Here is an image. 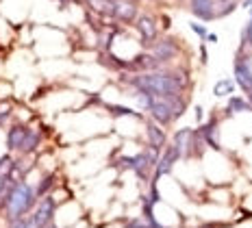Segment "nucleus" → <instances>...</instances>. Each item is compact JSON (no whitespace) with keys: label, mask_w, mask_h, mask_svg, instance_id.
I'll return each instance as SVG.
<instances>
[{"label":"nucleus","mask_w":252,"mask_h":228,"mask_svg":"<svg viewBox=\"0 0 252 228\" xmlns=\"http://www.w3.org/2000/svg\"><path fill=\"white\" fill-rule=\"evenodd\" d=\"M55 209H57V202L52 198H44L41 202L37 204L33 213V224L37 228H48L52 226V217H55Z\"/></svg>","instance_id":"nucleus-4"},{"label":"nucleus","mask_w":252,"mask_h":228,"mask_svg":"<svg viewBox=\"0 0 252 228\" xmlns=\"http://www.w3.org/2000/svg\"><path fill=\"white\" fill-rule=\"evenodd\" d=\"M207 39H209V41H213V44H215V41H218V35H213V33H209V35H207Z\"/></svg>","instance_id":"nucleus-25"},{"label":"nucleus","mask_w":252,"mask_h":228,"mask_svg":"<svg viewBox=\"0 0 252 228\" xmlns=\"http://www.w3.org/2000/svg\"><path fill=\"white\" fill-rule=\"evenodd\" d=\"M52 183H55V174H48V176L41 180V185L37 187V195L48 194V192H50V187H52Z\"/></svg>","instance_id":"nucleus-20"},{"label":"nucleus","mask_w":252,"mask_h":228,"mask_svg":"<svg viewBox=\"0 0 252 228\" xmlns=\"http://www.w3.org/2000/svg\"><path fill=\"white\" fill-rule=\"evenodd\" d=\"M246 111H252V104L246 98H237V96L228 98V104H226L228 115H239V113H246Z\"/></svg>","instance_id":"nucleus-13"},{"label":"nucleus","mask_w":252,"mask_h":228,"mask_svg":"<svg viewBox=\"0 0 252 228\" xmlns=\"http://www.w3.org/2000/svg\"><path fill=\"white\" fill-rule=\"evenodd\" d=\"M189 29H191L193 31V33H196L198 37H202V39H207V29H204V26L202 24H196V22H189Z\"/></svg>","instance_id":"nucleus-22"},{"label":"nucleus","mask_w":252,"mask_h":228,"mask_svg":"<svg viewBox=\"0 0 252 228\" xmlns=\"http://www.w3.org/2000/svg\"><path fill=\"white\" fill-rule=\"evenodd\" d=\"M244 9H248V11H252V0H244Z\"/></svg>","instance_id":"nucleus-24"},{"label":"nucleus","mask_w":252,"mask_h":228,"mask_svg":"<svg viewBox=\"0 0 252 228\" xmlns=\"http://www.w3.org/2000/svg\"><path fill=\"white\" fill-rule=\"evenodd\" d=\"M204 228H211V226H204Z\"/></svg>","instance_id":"nucleus-26"},{"label":"nucleus","mask_w":252,"mask_h":228,"mask_svg":"<svg viewBox=\"0 0 252 228\" xmlns=\"http://www.w3.org/2000/svg\"><path fill=\"white\" fill-rule=\"evenodd\" d=\"M11 228H37L33 224V220H24V217H18V220H13Z\"/></svg>","instance_id":"nucleus-21"},{"label":"nucleus","mask_w":252,"mask_h":228,"mask_svg":"<svg viewBox=\"0 0 252 228\" xmlns=\"http://www.w3.org/2000/svg\"><path fill=\"white\" fill-rule=\"evenodd\" d=\"M235 92V83L230 78H220L213 85V96L215 98H230V94Z\"/></svg>","instance_id":"nucleus-14"},{"label":"nucleus","mask_w":252,"mask_h":228,"mask_svg":"<svg viewBox=\"0 0 252 228\" xmlns=\"http://www.w3.org/2000/svg\"><path fill=\"white\" fill-rule=\"evenodd\" d=\"M35 202V192L31 189V185L26 183H15L11 192L7 195V213L11 220L24 217L31 211V206Z\"/></svg>","instance_id":"nucleus-2"},{"label":"nucleus","mask_w":252,"mask_h":228,"mask_svg":"<svg viewBox=\"0 0 252 228\" xmlns=\"http://www.w3.org/2000/svg\"><path fill=\"white\" fill-rule=\"evenodd\" d=\"M39 144V132L37 130H26V139L22 144V150L20 152H33Z\"/></svg>","instance_id":"nucleus-16"},{"label":"nucleus","mask_w":252,"mask_h":228,"mask_svg":"<svg viewBox=\"0 0 252 228\" xmlns=\"http://www.w3.org/2000/svg\"><path fill=\"white\" fill-rule=\"evenodd\" d=\"M235 81L241 89L252 94V61L250 59H237L235 63Z\"/></svg>","instance_id":"nucleus-6"},{"label":"nucleus","mask_w":252,"mask_h":228,"mask_svg":"<svg viewBox=\"0 0 252 228\" xmlns=\"http://www.w3.org/2000/svg\"><path fill=\"white\" fill-rule=\"evenodd\" d=\"M137 31H139V35H141V39L144 41H152V39H157V24H155V20L150 18V15H139L137 18Z\"/></svg>","instance_id":"nucleus-11"},{"label":"nucleus","mask_w":252,"mask_h":228,"mask_svg":"<svg viewBox=\"0 0 252 228\" xmlns=\"http://www.w3.org/2000/svg\"><path fill=\"white\" fill-rule=\"evenodd\" d=\"M152 102H155V96H150V94H146V92H137V104H139V109L150 111Z\"/></svg>","instance_id":"nucleus-17"},{"label":"nucleus","mask_w":252,"mask_h":228,"mask_svg":"<svg viewBox=\"0 0 252 228\" xmlns=\"http://www.w3.org/2000/svg\"><path fill=\"white\" fill-rule=\"evenodd\" d=\"M94 11L102 15H115V0H87Z\"/></svg>","instance_id":"nucleus-15"},{"label":"nucleus","mask_w":252,"mask_h":228,"mask_svg":"<svg viewBox=\"0 0 252 228\" xmlns=\"http://www.w3.org/2000/svg\"><path fill=\"white\" fill-rule=\"evenodd\" d=\"M178 159H183V157H181V152H178L174 146H167L165 150H163V155L159 157V161H157V165H155V180L159 178V176H163V174L170 172L172 165H174Z\"/></svg>","instance_id":"nucleus-5"},{"label":"nucleus","mask_w":252,"mask_h":228,"mask_svg":"<svg viewBox=\"0 0 252 228\" xmlns=\"http://www.w3.org/2000/svg\"><path fill=\"white\" fill-rule=\"evenodd\" d=\"M26 130L29 129H24V126H13V129L7 132V148L9 150H13V152L22 150V144L26 139Z\"/></svg>","instance_id":"nucleus-12"},{"label":"nucleus","mask_w":252,"mask_h":228,"mask_svg":"<svg viewBox=\"0 0 252 228\" xmlns=\"http://www.w3.org/2000/svg\"><path fill=\"white\" fill-rule=\"evenodd\" d=\"M196 120L202 122V107H196Z\"/></svg>","instance_id":"nucleus-23"},{"label":"nucleus","mask_w":252,"mask_h":228,"mask_svg":"<svg viewBox=\"0 0 252 228\" xmlns=\"http://www.w3.org/2000/svg\"><path fill=\"white\" fill-rule=\"evenodd\" d=\"M176 52H178V48L174 46V41H172V39H163V41H159V44L152 48V57H155L157 63H165V61L174 59Z\"/></svg>","instance_id":"nucleus-7"},{"label":"nucleus","mask_w":252,"mask_h":228,"mask_svg":"<svg viewBox=\"0 0 252 228\" xmlns=\"http://www.w3.org/2000/svg\"><path fill=\"white\" fill-rule=\"evenodd\" d=\"M115 18L122 22H133L137 18V7L130 0H115Z\"/></svg>","instance_id":"nucleus-10"},{"label":"nucleus","mask_w":252,"mask_h":228,"mask_svg":"<svg viewBox=\"0 0 252 228\" xmlns=\"http://www.w3.org/2000/svg\"><path fill=\"white\" fill-rule=\"evenodd\" d=\"M198 132H200V137L204 139V144L211 146L213 150H220V132H218V122L211 120L209 124H204L198 129Z\"/></svg>","instance_id":"nucleus-8"},{"label":"nucleus","mask_w":252,"mask_h":228,"mask_svg":"<svg viewBox=\"0 0 252 228\" xmlns=\"http://www.w3.org/2000/svg\"><path fill=\"white\" fill-rule=\"evenodd\" d=\"M124 228H152L150 222L146 217H135V220H128L124 224Z\"/></svg>","instance_id":"nucleus-19"},{"label":"nucleus","mask_w":252,"mask_h":228,"mask_svg":"<svg viewBox=\"0 0 252 228\" xmlns=\"http://www.w3.org/2000/svg\"><path fill=\"white\" fill-rule=\"evenodd\" d=\"M137 92H146L155 98H165V96H176L183 92L185 81L178 76V72L172 70H159V72H144L130 81Z\"/></svg>","instance_id":"nucleus-1"},{"label":"nucleus","mask_w":252,"mask_h":228,"mask_svg":"<svg viewBox=\"0 0 252 228\" xmlns=\"http://www.w3.org/2000/svg\"><path fill=\"white\" fill-rule=\"evenodd\" d=\"M246 44L252 46V15H250L248 22H246L244 31H241V46H246Z\"/></svg>","instance_id":"nucleus-18"},{"label":"nucleus","mask_w":252,"mask_h":228,"mask_svg":"<svg viewBox=\"0 0 252 228\" xmlns=\"http://www.w3.org/2000/svg\"><path fill=\"white\" fill-rule=\"evenodd\" d=\"M189 4H191V13L204 22L224 18L237 7V2H228V0H189Z\"/></svg>","instance_id":"nucleus-3"},{"label":"nucleus","mask_w":252,"mask_h":228,"mask_svg":"<svg viewBox=\"0 0 252 228\" xmlns=\"http://www.w3.org/2000/svg\"><path fill=\"white\" fill-rule=\"evenodd\" d=\"M146 130H148V141H150V146L157 148V150H163L165 144H167V137H165L163 129H161L157 122H148V124H146Z\"/></svg>","instance_id":"nucleus-9"}]
</instances>
